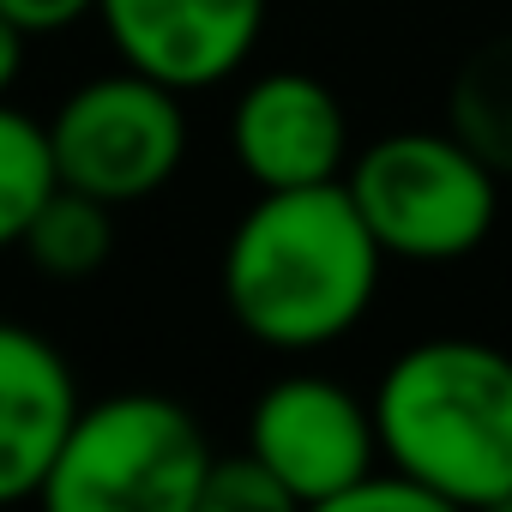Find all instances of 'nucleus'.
<instances>
[{"mask_svg": "<svg viewBox=\"0 0 512 512\" xmlns=\"http://www.w3.org/2000/svg\"><path fill=\"white\" fill-rule=\"evenodd\" d=\"M386 253L344 175L260 193L223 241V302L235 326L284 356L326 350L380 296Z\"/></svg>", "mask_w": 512, "mask_h": 512, "instance_id": "1", "label": "nucleus"}, {"mask_svg": "<svg viewBox=\"0 0 512 512\" xmlns=\"http://www.w3.org/2000/svg\"><path fill=\"white\" fill-rule=\"evenodd\" d=\"M380 458L440 506H512V356L482 338L410 344L374 386Z\"/></svg>", "mask_w": 512, "mask_h": 512, "instance_id": "2", "label": "nucleus"}, {"mask_svg": "<svg viewBox=\"0 0 512 512\" xmlns=\"http://www.w3.org/2000/svg\"><path fill=\"white\" fill-rule=\"evenodd\" d=\"M211 440L187 404L163 392H115L79 404L37 500L55 512H199Z\"/></svg>", "mask_w": 512, "mask_h": 512, "instance_id": "3", "label": "nucleus"}, {"mask_svg": "<svg viewBox=\"0 0 512 512\" xmlns=\"http://www.w3.org/2000/svg\"><path fill=\"white\" fill-rule=\"evenodd\" d=\"M344 187L386 260L446 266L476 253L500 217V175L452 133H386L350 169Z\"/></svg>", "mask_w": 512, "mask_h": 512, "instance_id": "4", "label": "nucleus"}, {"mask_svg": "<svg viewBox=\"0 0 512 512\" xmlns=\"http://www.w3.org/2000/svg\"><path fill=\"white\" fill-rule=\"evenodd\" d=\"M49 127L55 181L79 187L103 205H139L181 175L187 157V109L181 91L121 67L79 85Z\"/></svg>", "mask_w": 512, "mask_h": 512, "instance_id": "5", "label": "nucleus"}, {"mask_svg": "<svg viewBox=\"0 0 512 512\" xmlns=\"http://www.w3.org/2000/svg\"><path fill=\"white\" fill-rule=\"evenodd\" d=\"M247 452L278 476L290 506H338L380 464V434L356 392L320 374H290L253 398Z\"/></svg>", "mask_w": 512, "mask_h": 512, "instance_id": "6", "label": "nucleus"}, {"mask_svg": "<svg viewBox=\"0 0 512 512\" xmlns=\"http://www.w3.org/2000/svg\"><path fill=\"white\" fill-rule=\"evenodd\" d=\"M266 7L272 0H97V19L121 67L187 97L247 67Z\"/></svg>", "mask_w": 512, "mask_h": 512, "instance_id": "7", "label": "nucleus"}, {"mask_svg": "<svg viewBox=\"0 0 512 512\" xmlns=\"http://www.w3.org/2000/svg\"><path fill=\"white\" fill-rule=\"evenodd\" d=\"M229 145H235L241 175L260 193L338 181L350 169L344 103L314 73H266V79H253L235 97Z\"/></svg>", "mask_w": 512, "mask_h": 512, "instance_id": "8", "label": "nucleus"}, {"mask_svg": "<svg viewBox=\"0 0 512 512\" xmlns=\"http://www.w3.org/2000/svg\"><path fill=\"white\" fill-rule=\"evenodd\" d=\"M73 416L79 386L67 356L49 338L0 320V506L43 494Z\"/></svg>", "mask_w": 512, "mask_h": 512, "instance_id": "9", "label": "nucleus"}, {"mask_svg": "<svg viewBox=\"0 0 512 512\" xmlns=\"http://www.w3.org/2000/svg\"><path fill=\"white\" fill-rule=\"evenodd\" d=\"M446 127L500 181H512V31H494L458 61L446 85Z\"/></svg>", "mask_w": 512, "mask_h": 512, "instance_id": "10", "label": "nucleus"}, {"mask_svg": "<svg viewBox=\"0 0 512 512\" xmlns=\"http://www.w3.org/2000/svg\"><path fill=\"white\" fill-rule=\"evenodd\" d=\"M25 247V260L55 278V284H85L109 266V253H115V205L79 193V187H61L37 205L31 229L19 235Z\"/></svg>", "mask_w": 512, "mask_h": 512, "instance_id": "11", "label": "nucleus"}, {"mask_svg": "<svg viewBox=\"0 0 512 512\" xmlns=\"http://www.w3.org/2000/svg\"><path fill=\"white\" fill-rule=\"evenodd\" d=\"M49 193H55L49 127L7 109V97H0V247H19V235L31 229Z\"/></svg>", "mask_w": 512, "mask_h": 512, "instance_id": "12", "label": "nucleus"}, {"mask_svg": "<svg viewBox=\"0 0 512 512\" xmlns=\"http://www.w3.org/2000/svg\"><path fill=\"white\" fill-rule=\"evenodd\" d=\"M199 512H290V494L241 446V452H223V458L211 452V470L199 482Z\"/></svg>", "mask_w": 512, "mask_h": 512, "instance_id": "13", "label": "nucleus"}, {"mask_svg": "<svg viewBox=\"0 0 512 512\" xmlns=\"http://www.w3.org/2000/svg\"><path fill=\"white\" fill-rule=\"evenodd\" d=\"M0 13H7L25 37H55L67 25H79L85 13H97V0H0Z\"/></svg>", "mask_w": 512, "mask_h": 512, "instance_id": "14", "label": "nucleus"}, {"mask_svg": "<svg viewBox=\"0 0 512 512\" xmlns=\"http://www.w3.org/2000/svg\"><path fill=\"white\" fill-rule=\"evenodd\" d=\"M19 67H25V31L0 13V97L13 91V79H19Z\"/></svg>", "mask_w": 512, "mask_h": 512, "instance_id": "15", "label": "nucleus"}]
</instances>
